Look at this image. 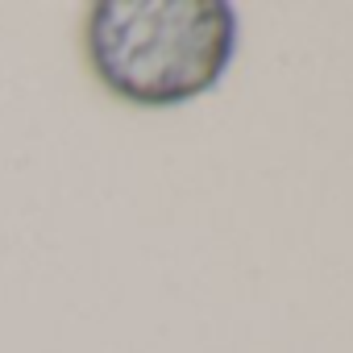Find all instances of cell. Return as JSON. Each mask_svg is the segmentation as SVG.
<instances>
[{
	"mask_svg": "<svg viewBox=\"0 0 353 353\" xmlns=\"http://www.w3.org/2000/svg\"><path fill=\"white\" fill-rule=\"evenodd\" d=\"M83 54L117 100L174 108L233 67L237 13L225 0H100L83 21Z\"/></svg>",
	"mask_w": 353,
	"mask_h": 353,
	"instance_id": "cell-1",
	"label": "cell"
}]
</instances>
